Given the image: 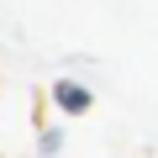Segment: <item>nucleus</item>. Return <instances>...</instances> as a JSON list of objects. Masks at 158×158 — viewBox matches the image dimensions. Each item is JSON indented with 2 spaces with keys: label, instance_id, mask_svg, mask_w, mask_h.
I'll return each instance as SVG.
<instances>
[{
  "label": "nucleus",
  "instance_id": "obj_1",
  "mask_svg": "<svg viewBox=\"0 0 158 158\" xmlns=\"http://www.w3.org/2000/svg\"><path fill=\"white\" fill-rule=\"evenodd\" d=\"M53 100H58L69 116L90 111V90H85V85H74V79H58V85H53Z\"/></svg>",
  "mask_w": 158,
  "mask_h": 158
}]
</instances>
